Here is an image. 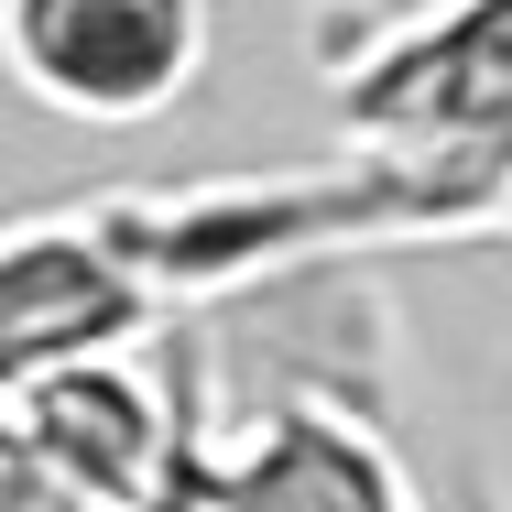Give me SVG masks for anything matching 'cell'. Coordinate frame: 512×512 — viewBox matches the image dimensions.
I'll return each instance as SVG.
<instances>
[{
    "label": "cell",
    "mask_w": 512,
    "mask_h": 512,
    "mask_svg": "<svg viewBox=\"0 0 512 512\" xmlns=\"http://www.w3.org/2000/svg\"><path fill=\"white\" fill-rule=\"evenodd\" d=\"M218 0H0V77L44 120L153 131L197 99Z\"/></svg>",
    "instance_id": "cell-2"
},
{
    "label": "cell",
    "mask_w": 512,
    "mask_h": 512,
    "mask_svg": "<svg viewBox=\"0 0 512 512\" xmlns=\"http://www.w3.org/2000/svg\"><path fill=\"white\" fill-rule=\"evenodd\" d=\"M491 240H512V175H502V197H491Z\"/></svg>",
    "instance_id": "cell-5"
},
{
    "label": "cell",
    "mask_w": 512,
    "mask_h": 512,
    "mask_svg": "<svg viewBox=\"0 0 512 512\" xmlns=\"http://www.w3.org/2000/svg\"><path fill=\"white\" fill-rule=\"evenodd\" d=\"M164 512H425L393 436L338 393H284L251 425H207L175 458Z\"/></svg>",
    "instance_id": "cell-3"
},
{
    "label": "cell",
    "mask_w": 512,
    "mask_h": 512,
    "mask_svg": "<svg viewBox=\"0 0 512 512\" xmlns=\"http://www.w3.org/2000/svg\"><path fill=\"white\" fill-rule=\"evenodd\" d=\"M327 99L349 142L436 164L480 197L491 229V197L512 175V0H404L349 22L327 55Z\"/></svg>",
    "instance_id": "cell-1"
},
{
    "label": "cell",
    "mask_w": 512,
    "mask_h": 512,
    "mask_svg": "<svg viewBox=\"0 0 512 512\" xmlns=\"http://www.w3.org/2000/svg\"><path fill=\"white\" fill-rule=\"evenodd\" d=\"M164 316L153 273L131 262V240L109 229V207H44L0 229V404L88 349H131Z\"/></svg>",
    "instance_id": "cell-4"
}]
</instances>
